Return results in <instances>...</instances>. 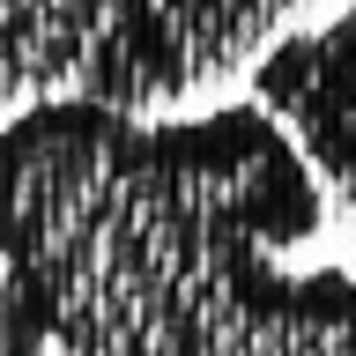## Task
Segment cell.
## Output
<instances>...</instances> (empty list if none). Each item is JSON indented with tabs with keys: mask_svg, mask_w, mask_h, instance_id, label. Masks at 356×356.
Listing matches in <instances>:
<instances>
[{
	"mask_svg": "<svg viewBox=\"0 0 356 356\" xmlns=\"http://www.w3.org/2000/svg\"><path fill=\"white\" fill-rule=\"evenodd\" d=\"M149 163L186 200V216L208 222L216 238L289 252L319 230V171L267 119V104H222L186 127H156Z\"/></svg>",
	"mask_w": 356,
	"mask_h": 356,
	"instance_id": "obj_1",
	"label": "cell"
},
{
	"mask_svg": "<svg viewBox=\"0 0 356 356\" xmlns=\"http://www.w3.org/2000/svg\"><path fill=\"white\" fill-rule=\"evenodd\" d=\"M267 111H282L297 127V149L312 171L356 193V0L327 30H297L252 67Z\"/></svg>",
	"mask_w": 356,
	"mask_h": 356,
	"instance_id": "obj_2",
	"label": "cell"
}]
</instances>
